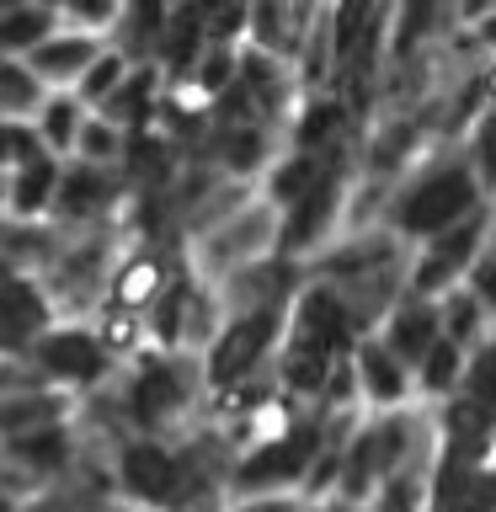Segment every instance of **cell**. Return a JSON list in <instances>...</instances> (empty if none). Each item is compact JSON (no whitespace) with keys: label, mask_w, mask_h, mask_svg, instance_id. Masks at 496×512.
Masks as SVG:
<instances>
[{"label":"cell","mask_w":496,"mask_h":512,"mask_svg":"<svg viewBox=\"0 0 496 512\" xmlns=\"http://www.w3.org/2000/svg\"><path fill=\"white\" fill-rule=\"evenodd\" d=\"M363 379H368V390H374L379 400L400 395V368L390 363V352H384V347H363Z\"/></svg>","instance_id":"obj_10"},{"label":"cell","mask_w":496,"mask_h":512,"mask_svg":"<svg viewBox=\"0 0 496 512\" xmlns=\"http://www.w3.org/2000/svg\"><path fill=\"white\" fill-rule=\"evenodd\" d=\"M43 27H48V11H11L6 22H0V43L6 48H22L32 38H43Z\"/></svg>","instance_id":"obj_13"},{"label":"cell","mask_w":496,"mask_h":512,"mask_svg":"<svg viewBox=\"0 0 496 512\" xmlns=\"http://www.w3.org/2000/svg\"><path fill=\"white\" fill-rule=\"evenodd\" d=\"M411 496H416V491H411V480H395V491H390V502H384V512H406V507H411Z\"/></svg>","instance_id":"obj_29"},{"label":"cell","mask_w":496,"mask_h":512,"mask_svg":"<svg viewBox=\"0 0 496 512\" xmlns=\"http://www.w3.org/2000/svg\"><path fill=\"white\" fill-rule=\"evenodd\" d=\"M86 150H91V155L107 150V134H102V128H96V134H86Z\"/></svg>","instance_id":"obj_33"},{"label":"cell","mask_w":496,"mask_h":512,"mask_svg":"<svg viewBox=\"0 0 496 512\" xmlns=\"http://www.w3.org/2000/svg\"><path fill=\"white\" fill-rule=\"evenodd\" d=\"M107 342H118V347L128 342V315H118V320L107 315Z\"/></svg>","instance_id":"obj_30"},{"label":"cell","mask_w":496,"mask_h":512,"mask_svg":"<svg viewBox=\"0 0 496 512\" xmlns=\"http://www.w3.org/2000/svg\"><path fill=\"white\" fill-rule=\"evenodd\" d=\"M475 198V187H470V176L464 171H443V176H432V182L416 192V198L406 203V230H438V224H448L454 214H464Z\"/></svg>","instance_id":"obj_1"},{"label":"cell","mask_w":496,"mask_h":512,"mask_svg":"<svg viewBox=\"0 0 496 512\" xmlns=\"http://www.w3.org/2000/svg\"><path fill=\"white\" fill-rule=\"evenodd\" d=\"M310 432H294L288 443H278V448H262L246 470H240V486H267V480H278V475H294L299 470V459L310 454Z\"/></svg>","instance_id":"obj_4"},{"label":"cell","mask_w":496,"mask_h":512,"mask_svg":"<svg viewBox=\"0 0 496 512\" xmlns=\"http://www.w3.org/2000/svg\"><path fill=\"white\" fill-rule=\"evenodd\" d=\"M363 22H368V6H347L342 16H336V48H342V54L358 43V27H363Z\"/></svg>","instance_id":"obj_22"},{"label":"cell","mask_w":496,"mask_h":512,"mask_svg":"<svg viewBox=\"0 0 496 512\" xmlns=\"http://www.w3.org/2000/svg\"><path fill=\"white\" fill-rule=\"evenodd\" d=\"M11 150H32V144L22 134H11V128H0V155H11Z\"/></svg>","instance_id":"obj_31"},{"label":"cell","mask_w":496,"mask_h":512,"mask_svg":"<svg viewBox=\"0 0 496 512\" xmlns=\"http://www.w3.org/2000/svg\"><path fill=\"white\" fill-rule=\"evenodd\" d=\"M480 294L496 304V267H480Z\"/></svg>","instance_id":"obj_32"},{"label":"cell","mask_w":496,"mask_h":512,"mask_svg":"<svg viewBox=\"0 0 496 512\" xmlns=\"http://www.w3.org/2000/svg\"><path fill=\"white\" fill-rule=\"evenodd\" d=\"M70 128H75V112L59 102L54 112H48V139H54V144H64V139H70Z\"/></svg>","instance_id":"obj_25"},{"label":"cell","mask_w":496,"mask_h":512,"mask_svg":"<svg viewBox=\"0 0 496 512\" xmlns=\"http://www.w3.org/2000/svg\"><path fill=\"white\" fill-rule=\"evenodd\" d=\"M155 288V262H134L123 272V283H118V299L123 304H144V294Z\"/></svg>","instance_id":"obj_17"},{"label":"cell","mask_w":496,"mask_h":512,"mask_svg":"<svg viewBox=\"0 0 496 512\" xmlns=\"http://www.w3.org/2000/svg\"><path fill=\"white\" fill-rule=\"evenodd\" d=\"M267 336H272V315H267V310L251 315V320H240V326L219 342V352H214V379H235L240 368H246L256 352H262Z\"/></svg>","instance_id":"obj_3"},{"label":"cell","mask_w":496,"mask_h":512,"mask_svg":"<svg viewBox=\"0 0 496 512\" xmlns=\"http://www.w3.org/2000/svg\"><path fill=\"white\" fill-rule=\"evenodd\" d=\"M427 336H432V315L427 310H406V315L395 320V347L400 352H422Z\"/></svg>","instance_id":"obj_15"},{"label":"cell","mask_w":496,"mask_h":512,"mask_svg":"<svg viewBox=\"0 0 496 512\" xmlns=\"http://www.w3.org/2000/svg\"><path fill=\"white\" fill-rule=\"evenodd\" d=\"M326 208H331V176H326V182H320V187L310 192V198H304V208H299V219L288 224V246H299V240L310 235V230H315L320 219H326Z\"/></svg>","instance_id":"obj_11"},{"label":"cell","mask_w":496,"mask_h":512,"mask_svg":"<svg viewBox=\"0 0 496 512\" xmlns=\"http://www.w3.org/2000/svg\"><path fill=\"white\" fill-rule=\"evenodd\" d=\"M123 470H128V486H134L139 496H166V491H171V480H176V470H171V459L160 454V448H150V443L128 448Z\"/></svg>","instance_id":"obj_5"},{"label":"cell","mask_w":496,"mask_h":512,"mask_svg":"<svg viewBox=\"0 0 496 512\" xmlns=\"http://www.w3.org/2000/svg\"><path fill=\"white\" fill-rule=\"evenodd\" d=\"M310 182H320V176H315L310 160H299V166H288V171L278 176V198H294V192H304Z\"/></svg>","instance_id":"obj_23"},{"label":"cell","mask_w":496,"mask_h":512,"mask_svg":"<svg viewBox=\"0 0 496 512\" xmlns=\"http://www.w3.org/2000/svg\"><path fill=\"white\" fill-rule=\"evenodd\" d=\"M171 400H176L171 374H166V368H150V374H144V384H139V416H160Z\"/></svg>","instance_id":"obj_12"},{"label":"cell","mask_w":496,"mask_h":512,"mask_svg":"<svg viewBox=\"0 0 496 512\" xmlns=\"http://www.w3.org/2000/svg\"><path fill=\"white\" fill-rule=\"evenodd\" d=\"M48 182H54V166H48V160H27V176L16 182V203H22V208H38L43 192H48Z\"/></svg>","instance_id":"obj_16"},{"label":"cell","mask_w":496,"mask_h":512,"mask_svg":"<svg viewBox=\"0 0 496 512\" xmlns=\"http://www.w3.org/2000/svg\"><path fill=\"white\" fill-rule=\"evenodd\" d=\"M486 91H491V96H496V75H491V80H486Z\"/></svg>","instance_id":"obj_35"},{"label":"cell","mask_w":496,"mask_h":512,"mask_svg":"<svg viewBox=\"0 0 496 512\" xmlns=\"http://www.w3.org/2000/svg\"><path fill=\"white\" fill-rule=\"evenodd\" d=\"M336 128V107H315L310 118H304V139H320V134H331Z\"/></svg>","instance_id":"obj_26"},{"label":"cell","mask_w":496,"mask_h":512,"mask_svg":"<svg viewBox=\"0 0 496 512\" xmlns=\"http://www.w3.org/2000/svg\"><path fill=\"white\" fill-rule=\"evenodd\" d=\"M22 454H27V459H43V464H54V459H59V432H48V438H38V443H22Z\"/></svg>","instance_id":"obj_28"},{"label":"cell","mask_w":496,"mask_h":512,"mask_svg":"<svg viewBox=\"0 0 496 512\" xmlns=\"http://www.w3.org/2000/svg\"><path fill=\"white\" fill-rule=\"evenodd\" d=\"M48 416H59V400H6L0 427H32V422H48Z\"/></svg>","instance_id":"obj_14"},{"label":"cell","mask_w":496,"mask_h":512,"mask_svg":"<svg viewBox=\"0 0 496 512\" xmlns=\"http://www.w3.org/2000/svg\"><path fill=\"white\" fill-rule=\"evenodd\" d=\"M96 192H102V182H96L91 171H75L70 187H64V208H70V214H86V203L96 198Z\"/></svg>","instance_id":"obj_21"},{"label":"cell","mask_w":496,"mask_h":512,"mask_svg":"<svg viewBox=\"0 0 496 512\" xmlns=\"http://www.w3.org/2000/svg\"><path fill=\"white\" fill-rule=\"evenodd\" d=\"M486 166L496 171V123H491V134H486Z\"/></svg>","instance_id":"obj_34"},{"label":"cell","mask_w":496,"mask_h":512,"mask_svg":"<svg viewBox=\"0 0 496 512\" xmlns=\"http://www.w3.org/2000/svg\"><path fill=\"white\" fill-rule=\"evenodd\" d=\"M43 320V304L27 294V288H0V347L27 336Z\"/></svg>","instance_id":"obj_7"},{"label":"cell","mask_w":496,"mask_h":512,"mask_svg":"<svg viewBox=\"0 0 496 512\" xmlns=\"http://www.w3.org/2000/svg\"><path fill=\"white\" fill-rule=\"evenodd\" d=\"M448 379H454V342H438L427 352V384L432 390H448Z\"/></svg>","instance_id":"obj_20"},{"label":"cell","mask_w":496,"mask_h":512,"mask_svg":"<svg viewBox=\"0 0 496 512\" xmlns=\"http://www.w3.org/2000/svg\"><path fill=\"white\" fill-rule=\"evenodd\" d=\"M438 512H496V475H475L454 454L438 480Z\"/></svg>","instance_id":"obj_2"},{"label":"cell","mask_w":496,"mask_h":512,"mask_svg":"<svg viewBox=\"0 0 496 512\" xmlns=\"http://www.w3.org/2000/svg\"><path fill=\"white\" fill-rule=\"evenodd\" d=\"M112 80H118V59H102V64L91 70L86 91H91V96H107V91H112Z\"/></svg>","instance_id":"obj_24"},{"label":"cell","mask_w":496,"mask_h":512,"mask_svg":"<svg viewBox=\"0 0 496 512\" xmlns=\"http://www.w3.org/2000/svg\"><path fill=\"white\" fill-rule=\"evenodd\" d=\"M0 96H6V102H27L32 86H27V80L16 75V70H0Z\"/></svg>","instance_id":"obj_27"},{"label":"cell","mask_w":496,"mask_h":512,"mask_svg":"<svg viewBox=\"0 0 496 512\" xmlns=\"http://www.w3.org/2000/svg\"><path fill=\"white\" fill-rule=\"evenodd\" d=\"M475 235H480V224H475V219H464V224H459V235H454V240H448V246L438 251V262H432V267H422V288L443 283L448 272H454V267L464 262V251L475 246Z\"/></svg>","instance_id":"obj_9"},{"label":"cell","mask_w":496,"mask_h":512,"mask_svg":"<svg viewBox=\"0 0 496 512\" xmlns=\"http://www.w3.org/2000/svg\"><path fill=\"white\" fill-rule=\"evenodd\" d=\"M470 390H475V406H491V400H496V347L480 352V363L470 374Z\"/></svg>","instance_id":"obj_18"},{"label":"cell","mask_w":496,"mask_h":512,"mask_svg":"<svg viewBox=\"0 0 496 512\" xmlns=\"http://www.w3.org/2000/svg\"><path fill=\"white\" fill-rule=\"evenodd\" d=\"M91 59L86 43H70V48H38V64L43 70H80V64Z\"/></svg>","instance_id":"obj_19"},{"label":"cell","mask_w":496,"mask_h":512,"mask_svg":"<svg viewBox=\"0 0 496 512\" xmlns=\"http://www.w3.org/2000/svg\"><path fill=\"white\" fill-rule=\"evenodd\" d=\"M43 363L70 379H91L102 368V352H96L91 336H54V342H43Z\"/></svg>","instance_id":"obj_6"},{"label":"cell","mask_w":496,"mask_h":512,"mask_svg":"<svg viewBox=\"0 0 496 512\" xmlns=\"http://www.w3.org/2000/svg\"><path fill=\"white\" fill-rule=\"evenodd\" d=\"M0 512H6V502H0Z\"/></svg>","instance_id":"obj_36"},{"label":"cell","mask_w":496,"mask_h":512,"mask_svg":"<svg viewBox=\"0 0 496 512\" xmlns=\"http://www.w3.org/2000/svg\"><path fill=\"white\" fill-rule=\"evenodd\" d=\"M395 448H400V432H395V427H379L374 438H363V443H358V454H352V475H347V486H352V491H363V480L374 475L379 464L395 454Z\"/></svg>","instance_id":"obj_8"}]
</instances>
